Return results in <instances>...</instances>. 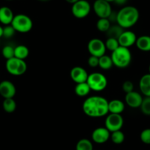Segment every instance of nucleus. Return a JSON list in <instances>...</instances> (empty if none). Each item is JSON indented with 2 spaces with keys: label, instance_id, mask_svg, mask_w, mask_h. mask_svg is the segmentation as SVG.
Instances as JSON below:
<instances>
[{
  "label": "nucleus",
  "instance_id": "nucleus-1",
  "mask_svg": "<svg viewBox=\"0 0 150 150\" xmlns=\"http://www.w3.org/2000/svg\"><path fill=\"white\" fill-rule=\"evenodd\" d=\"M108 101L101 96H91L83 102V110L91 118H102L109 113Z\"/></svg>",
  "mask_w": 150,
  "mask_h": 150
},
{
  "label": "nucleus",
  "instance_id": "nucleus-2",
  "mask_svg": "<svg viewBox=\"0 0 150 150\" xmlns=\"http://www.w3.org/2000/svg\"><path fill=\"white\" fill-rule=\"evenodd\" d=\"M140 17L138 10L134 6H125L117 12L116 23L123 29H128L137 24Z\"/></svg>",
  "mask_w": 150,
  "mask_h": 150
},
{
  "label": "nucleus",
  "instance_id": "nucleus-3",
  "mask_svg": "<svg viewBox=\"0 0 150 150\" xmlns=\"http://www.w3.org/2000/svg\"><path fill=\"white\" fill-rule=\"evenodd\" d=\"M113 66L119 69H125L128 67L132 61V54L129 48L119 47L111 52Z\"/></svg>",
  "mask_w": 150,
  "mask_h": 150
},
{
  "label": "nucleus",
  "instance_id": "nucleus-4",
  "mask_svg": "<svg viewBox=\"0 0 150 150\" xmlns=\"http://www.w3.org/2000/svg\"><path fill=\"white\" fill-rule=\"evenodd\" d=\"M11 25L18 33H27L33 29V22L30 16L21 13L14 16Z\"/></svg>",
  "mask_w": 150,
  "mask_h": 150
},
{
  "label": "nucleus",
  "instance_id": "nucleus-5",
  "mask_svg": "<svg viewBox=\"0 0 150 150\" xmlns=\"http://www.w3.org/2000/svg\"><path fill=\"white\" fill-rule=\"evenodd\" d=\"M86 82L91 90L96 92L102 91L108 86V79L100 72H93L88 74Z\"/></svg>",
  "mask_w": 150,
  "mask_h": 150
},
{
  "label": "nucleus",
  "instance_id": "nucleus-6",
  "mask_svg": "<svg viewBox=\"0 0 150 150\" xmlns=\"http://www.w3.org/2000/svg\"><path fill=\"white\" fill-rule=\"evenodd\" d=\"M5 67L7 71L10 74L13 76H21L27 71V65L25 60L14 57L7 60Z\"/></svg>",
  "mask_w": 150,
  "mask_h": 150
},
{
  "label": "nucleus",
  "instance_id": "nucleus-7",
  "mask_svg": "<svg viewBox=\"0 0 150 150\" xmlns=\"http://www.w3.org/2000/svg\"><path fill=\"white\" fill-rule=\"evenodd\" d=\"M91 11V6L87 0H79L72 5L71 13L75 18L82 19L89 15Z\"/></svg>",
  "mask_w": 150,
  "mask_h": 150
},
{
  "label": "nucleus",
  "instance_id": "nucleus-8",
  "mask_svg": "<svg viewBox=\"0 0 150 150\" xmlns=\"http://www.w3.org/2000/svg\"><path fill=\"white\" fill-rule=\"evenodd\" d=\"M124 119L121 114L109 113L105 121V127L110 132L120 130L123 127Z\"/></svg>",
  "mask_w": 150,
  "mask_h": 150
},
{
  "label": "nucleus",
  "instance_id": "nucleus-9",
  "mask_svg": "<svg viewBox=\"0 0 150 150\" xmlns=\"http://www.w3.org/2000/svg\"><path fill=\"white\" fill-rule=\"evenodd\" d=\"M88 50L91 55L100 57L105 54L107 50L105 42L99 38H92L88 44Z\"/></svg>",
  "mask_w": 150,
  "mask_h": 150
},
{
  "label": "nucleus",
  "instance_id": "nucleus-10",
  "mask_svg": "<svg viewBox=\"0 0 150 150\" xmlns=\"http://www.w3.org/2000/svg\"><path fill=\"white\" fill-rule=\"evenodd\" d=\"M93 9L99 18H108L112 11L110 3L106 2L105 0H96L93 3Z\"/></svg>",
  "mask_w": 150,
  "mask_h": 150
},
{
  "label": "nucleus",
  "instance_id": "nucleus-11",
  "mask_svg": "<svg viewBox=\"0 0 150 150\" xmlns=\"http://www.w3.org/2000/svg\"><path fill=\"white\" fill-rule=\"evenodd\" d=\"M110 138V132L105 127H97L92 132L91 139L94 143L103 144Z\"/></svg>",
  "mask_w": 150,
  "mask_h": 150
},
{
  "label": "nucleus",
  "instance_id": "nucleus-12",
  "mask_svg": "<svg viewBox=\"0 0 150 150\" xmlns=\"http://www.w3.org/2000/svg\"><path fill=\"white\" fill-rule=\"evenodd\" d=\"M137 36L134 32L131 30H124L119 38H118L120 47L130 48L136 43Z\"/></svg>",
  "mask_w": 150,
  "mask_h": 150
},
{
  "label": "nucleus",
  "instance_id": "nucleus-13",
  "mask_svg": "<svg viewBox=\"0 0 150 150\" xmlns=\"http://www.w3.org/2000/svg\"><path fill=\"white\" fill-rule=\"evenodd\" d=\"M70 77L76 84L87 81L88 74L84 68L81 66H74L71 69Z\"/></svg>",
  "mask_w": 150,
  "mask_h": 150
},
{
  "label": "nucleus",
  "instance_id": "nucleus-14",
  "mask_svg": "<svg viewBox=\"0 0 150 150\" xmlns=\"http://www.w3.org/2000/svg\"><path fill=\"white\" fill-rule=\"evenodd\" d=\"M16 93V86L9 80H3L0 83V95L4 99L13 98Z\"/></svg>",
  "mask_w": 150,
  "mask_h": 150
},
{
  "label": "nucleus",
  "instance_id": "nucleus-15",
  "mask_svg": "<svg viewBox=\"0 0 150 150\" xmlns=\"http://www.w3.org/2000/svg\"><path fill=\"white\" fill-rule=\"evenodd\" d=\"M143 96L138 92L133 91L126 93L125 95V102L131 108H138L141 107L143 102Z\"/></svg>",
  "mask_w": 150,
  "mask_h": 150
},
{
  "label": "nucleus",
  "instance_id": "nucleus-16",
  "mask_svg": "<svg viewBox=\"0 0 150 150\" xmlns=\"http://www.w3.org/2000/svg\"><path fill=\"white\" fill-rule=\"evenodd\" d=\"M14 18L12 10L6 6L0 8V22L4 25H10Z\"/></svg>",
  "mask_w": 150,
  "mask_h": 150
},
{
  "label": "nucleus",
  "instance_id": "nucleus-17",
  "mask_svg": "<svg viewBox=\"0 0 150 150\" xmlns=\"http://www.w3.org/2000/svg\"><path fill=\"white\" fill-rule=\"evenodd\" d=\"M125 109V102L118 99H112L108 102V110L109 113L122 114Z\"/></svg>",
  "mask_w": 150,
  "mask_h": 150
},
{
  "label": "nucleus",
  "instance_id": "nucleus-18",
  "mask_svg": "<svg viewBox=\"0 0 150 150\" xmlns=\"http://www.w3.org/2000/svg\"><path fill=\"white\" fill-rule=\"evenodd\" d=\"M139 88L144 96L150 97V74H146L141 77L139 81Z\"/></svg>",
  "mask_w": 150,
  "mask_h": 150
},
{
  "label": "nucleus",
  "instance_id": "nucleus-19",
  "mask_svg": "<svg viewBox=\"0 0 150 150\" xmlns=\"http://www.w3.org/2000/svg\"><path fill=\"white\" fill-rule=\"evenodd\" d=\"M135 46L142 52H150V36L141 35L137 38Z\"/></svg>",
  "mask_w": 150,
  "mask_h": 150
},
{
  "label": "nucleus",
  "instance_id": "nucleus-20",
  "mask_svg": "<svg viewBox=\"0 0 150 150\" xmlns=\"http://www.w3.org/2000/svg\"><path fill=\"white\" fill-rule=\"evenodd\" d=\"M91 91V90L87 82L77 83V84H76L74 88L75 94L80 96V97H85V96H88L90 93Z\"/></svg>",
  "mask_w": 150,
  "mask_h": 150
},
{
  "label": "nucleus",
  "instance_id": "nucleus-21",
  "mask_svg": "<svg viewBox=\"0 0 150 150\" xmlns=\"http://www.w3.org/2000/svg\"><path fill=\"white\" fill-rule=\"evenodd\" d=\"M29 54L30 50L28 47L24 45H18L14 49V55L16 58L24 60L27 57H28Z\"/></svg>",
  "mask_w": 150,
  "mask_h": 150
},
{
  "label": "nucleus",
  "instance_id": "nucleus-22",
  "mask_svg": "<svg viewBox=\"0 0 150 150\" xmlns=\"http://www.w3.org/2000/svg\"><path fill=\"white\" fill-rule=\"evenodd\" d=\"M125 29L122 28L121 26L119 24H114V25H111L109 30L107 31L106 35L108 38H116L118 39L119 36L122 35Z\"/></svg>",
  "mask_w": 150,
  "mask_h": 150
},
{
  "label": "nucleus",
  "instance_id": "nucleus-23",
  "mask_svg": "<svg viewBox=\"0 0 150 150\" xmlns=\"http://www.w3.org/2000/svg\"><path fill=\"white\" fill-rule=\"evenodd\" d=\"M113 66L111 57L107 54H104L99 57V67L103 70H110Z\"/></svg>",
  "mask_w": 150,
  "mask_h": 150
},
{
  "label": "nucleus",
  "instance_id": "nucleus-24",
  "mask_svg": "<svg viewBox=\"0 0 150 150\" xmlns=\"http://www.w3.org/2000/svg\"><path fill=\"white\" fill-rule=\"evenodd\" d=\"M76 150H93V143L88 138H82L76 144Z\"/></svg>",
  "mask_w": 150,
  "mask_h": 150
},
{
  "label": "nucleus",
  "instance_id": "nucleus-25",
  "mask_svg": "<svg viewBox=\"0 0 150 150\" xmlns=\"http://www.w3.org/2000/svg\"><path fill=\"white\" fill-rule=\"evenodd\" d=\"M4 110L8 113H12L16 109V102L14 100L13 98L5 99L2 103Z\"/></svg>",
  "mask_w": 150,
  "mask_h": 150
},
{
  "label": "nucleus",
  "instance_id": "nucleus-26",
  "mask_svg": "<svg viewBox=\"0 0 150 150\" xmlns=\"http://www.w3.org/2000/svg\"><path fill=\"white\" fill-rule=\"evenodd\" d=\"M96 28L102 33H107L111 26L110 21L106 18H99L96 21Z\"/></svg>",
  "mask_w": 150,
  "mask_h": 150
},
{
  "label": "nucleus",
  "instance_id": "nucleus-27",
  "mask_svg": "<svg viewBox=\"0 0 150 150\" xmlns=\"http://www.w3.org/2000/svg\"><path fill=\"white\" fill-rule=\"evenodd\" d=\"M110 140L115 144H122L125 140V135L122 130H117L110 132Z\"/></svg>",
  "mask_w": 150,
  "mask_h": 150
},
{
  "label": "nucleus",
  "instance_id": "nucleus-28",
  "mask_svg": "<svg viewBox=\"0 0 150 150\" xmlns=\"http://www.w3.org/2000/svg\"><path fill=\"white\" fill-rule=\"evenodd\" d=\"M105 47L107 50H109L111 52L116 50L118 47H119V43L118 39L116 38H108L106 41L105 42Z\"/></svg>",
  "mask_w": 150,
  "mask_h": 150
},
{
  "label": "nucleus",
  "instance_id": "nucleus-29",
  "mask_svg": "<svg viewBox=\"0 0 150 150\" xmlns=\"http://www.w3.org/2000/svg\"><path fill=\"white\" fill-rule=\"evenodd\" d=\"M141 112L146 116H150V97L145 96L143 99V102L141 103Z\"/></svg>",
  "mask_w": 150,
  "mask_h": 150
},
{
  "label": "nucleus",
  "instance_id": "nucleus-30",
  "mask_svg": "<svg viewBox=\"0 0 150 150\" xmlns=\"http://www.w3.org/2000/svg\"><path fill=\"white\" fill-rule=\"evenodd\" d=\"M14 49H15L14 47L10 45H7L4 47L2 50V56L6 60H9V59L14 57H15V55H14Z\"/></svg>",
  "mask_w": 150,
  "mask_h": 150
},
{
  "label": "nucleus",
  "instance_id": "nucleus-31",
  "mask_svg": "<svg viewBox=\"0 0 150 150\" xmlns=\"http://www.w3.org/2000/svg\"><path fill=\"white\" fill-rule=\"evenodd\" d=\"M140 139L144 144L150 145V128H146L142 130L140 134Z\"/></svg>",
  "mask_w": 150,
  "mask_h": 150
},
{
  "label": "nucleus",
  "instance_id": "nucleus-32",
  "mask_svg": "<svg viewBox=\"0 0 150 150\" xmlns=\"http://www.w3.org/2000/svg\"><path fill=\"white\" fill-rule=\"evenodd\" d=\"M16 32V31L14 30L11 24L6 25L5 27H3V37H5V38H11L15 35Z\"/></svg>",
  "mask_w": 150,
  "mask_h": 150
},
{
  "label": "nucleus",
  "instance_id": "nucleus-33",
  "mask_svg": "<svg viewBox=\"0 0 150 150\" xmlns=\"http://www.w3.org/2000/svg\"><path fill=\"white\" fill-rule=\"evenodd\" d=\"M122 90L126 93H129L134 91V85L130 80H126L122 84Z\"/></svg>",
  "mask_w": 150,
  "mask_h": 150
},
{
  "label": "nucleus",
  "instance_id": "nucleus-34",
  "mask_svg": "<svg viewBox=\"0 0 150 150\" xmlns=\"http://www.w3.org/2000/svg\"><path fill=\"white\" fill-rule=\"evenodd\" d=\"M88 64L91 68H96L99 66V57L91 55L88 59Z\"/></svg>",
  "mask_w": 150,
  "mask_h": 150
},
{
  "label": "nucleus",
  "instance_id": "nucleus-35",
  "mask_svg": "<svg viewBox=\"0 0 150 150\" xmlns=\"http://www.w3.org/2000/svg\"><path fill=\"white\" fill-rule=\"evenodd\" d=\"M108 18L110 21V23H116V21H117V13L112 11V13H111L110 15Z\"/></svg>",
  "mask_w": 150,
  "mask_h": 150
},
{
  "label": "nucleus",
  "instance_id": "nucleus-36",
  "mask_svg": "<svg viewBox=\"0 0 150 150\" xmlns=\"http://www.w3.org/2000/svg\"><path fill=\"white\" fill-rule=\"evenodd\" d=\"M127 0H115V4L118 5H124L126 4Z\"/></svg>",
  "mask_w": 150,
  "mask_h": 150
},
{
  "label": "nucleus",
  "instance_id": "nucleus-37",
  "mask_svg": "<svg viewBox=\"0 0 150 150\" xmlns=\"http://www.w3.org/2000/svg\"><path fill=\"white\" fill-rule=\"evenodd\" d=\"M79 0H66V2H68L69 4H71V5H73L75 2H77Z\"/></svg>",
  "mask_w": 150,
  "mask_h": 150
},
{
  "label": "nucleus",
  "instance_id": "nucleus-38",
  "mask_svg": "<svg viewBox=\"0 0 150 150\" xmlns=\"http://www.w3.org/2000/svg\"><path fill=\"white\" fill-rule=\"evenodd\" d=\"M3 37V27L0 26V38Z\"/></svg>",
  "mask_w": 150,
  "mask_h": 150
},
{
  "label": "nucleus",
  "instance_id": "nucleus-39",
  "mask_svg": "<svg viewBox=\"0 0 150 150\" xmlns=\"http://www.w3.org/2000/svg\"><path fill=\"white\" fill-rule=\"evenodd\" d=\"M105 1L108 2H109V3H112V2H113V3H114L115 2V0H105Z\"/></svg>",
  "mask_w": 150,
  "mask_h": 150
},
{
  "label": "nucleus",
  "instance_id": "nucleus-40",
  "mask_svg": "<svg viewBox=\"0 0 150 150\" xmlns=\"http://www.w3.org/2000/svg\"><path fill=\"white\" fill-rule=\"evenodd\" d=\"M149 73L150 74V64H149Z\"/></svg>",
  "mask_w": 150,
  "mask_h": 150
},
{
  "label": "nucleus",
  "instance_id": "nucleus-41",
  "mask_svg": "<svg viewBox=\"0 0 150 150\" xmlns=\"http://www.w3.org/2000/svg\"><path fill=\"white\" fill-rule=\"evenodd\" d=\"M39 1H42V2H46V1H48V0H39Z\"/></svg>",
  "mask_w": 150,
  "mask_h": 150
}]
</instances>
